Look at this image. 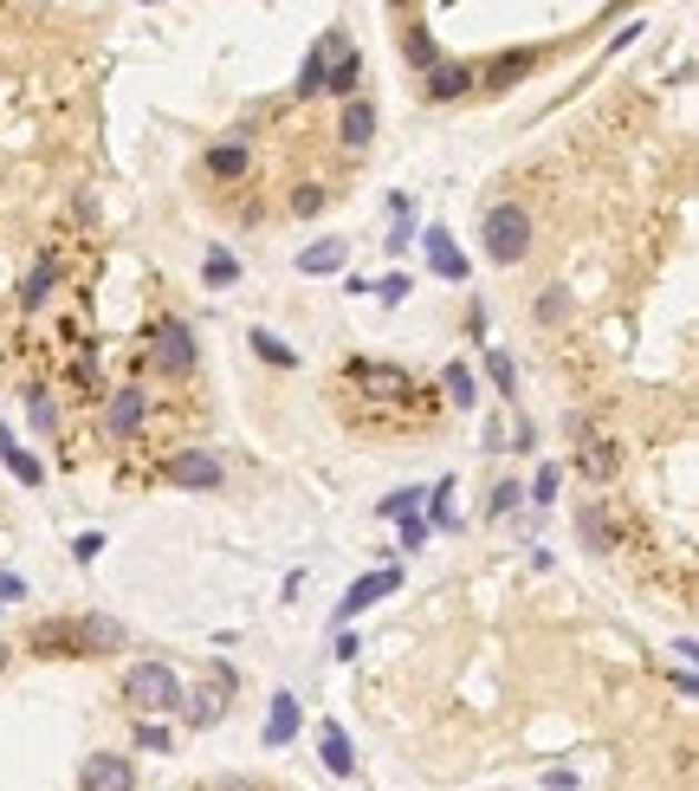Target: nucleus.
Masks as SVG:
<instances>
[{"label": "nucleus", "mask_w": 699, "mask_h": 791, "mask_svg": "<svg viewBox=\"0 0 699 791\" xmlns=\"http://www.w3.org/2000/svg\"><path fill=\"white\" fill-rule=\"evenodd\" d=\"M292 208H298V215H318V208H324V189H298Z\"/></svg>", "instance_id": "obj_31"}, {"label": "nucleus", "mask_w": 699, "mask_h": 791, "mask_svg": "<svg viewBox=\"0 0 699 791\" xmlns=\"http://www.w3.org/2000/svg\"><path fill=\"white\" fill-rule=\"evenodd\" d=\"M324 59H331V46L318 39V46H311V59H304V72H298V91H324Z\"/></svg>", "instance_id": "obj_18"}, {"label": "nucleus", "mask_w": 699, "mask_h": 791, "mask_svg": "<svg viewBox=\"0 0 699 791\" xmlns=\"http://www.w3.org/2000/svg\"><path fill=\"white\" fill-rule=\"evenodd\" d=\"M78 785L84 791H137V772H130V759L123 753H91L84 759V772H78Z\"/></svg>", "instance_id": "obj_5"}, {"label": "nucleus", "mask_w": 699, "mask_h": 791, "mask_svg": "<svg viewBox=\"0 0 699 791\" xmlns=\"http://www.w3.org/2000/svg\"><path fill=\"white\" fill-rule=\"evenodd\" d=\"M149 364H156L162 377H188V370H194V332H188L182 318H162V325L149 332Z\"/></svg>", "instance_id": "obj_4"}, {"label": "nucleus", "mask_w": 699, "mask_h": 791, "mask_svg": "<svg viewBox=\"0 0 699 791\" xmlns=\"http://www.w3.org/2000/svg\"><path fill=\"white\" fill-rule=\"evenodd\" d=\"M583 467L596 481H609V474H616V448H609V442H583Z\"/></svg>", "instance_id": "obj_19"}, {"label": "nucleus", "mask_w": 699, "mask_h": 791, "mask_svg": "<svg viewBox=\"0 0 699 791\" xmlns=\"http://www.w3.org/2000/svg\"><path fill=\"white\" fill-rule=\"evenodd\" d=\"M208 169H214V176H240V169H247V150H240V144H221V150L208 156Z\"/></svg>", "instance_id": "obj_21"}, {"label": "nucleus", "mask_w": 699, "mask_h": 791, "mask_svg": "<svg viewBox=\"0 0 699 791\" xmlns=\"http://www.w3.org/2000/svg\"><path fill=\"white\" fill-rule=\"evenodd\" d=\"M169 481H176V487H221V461H214V454H176V461H169Z\"/></svg>", "instance_id": "obj_7"}, {"label": "nucleus", "mask_w": 699, "mask_h": 791, "mask_svg": "<svg viewBox=\"0 0 699 791\" xmlns=\"http://www.w3.org/2000/svg\"><path fill=\"white\" fill-rule=\"evenodd\" d=\"M324 765H331L337 779H350V772H357V753H350L343 726H324Z\"/></svg>", "instance_id": "obj_16"}, {"label": "nucleus", "mask_w": 699, "mask_h": 791, "mask_svg": "<svg viewBox=\"0 0 699 791\" xmlns=\"http://www.w3.org/2000/svg\"><path fill=\"white\" fill-rule=\"evenodd\" d=\"M545 785H551V791H577V779H570V772H545Z\"/></svg>", "instance_id": "obj_36"}, {"label": "nucleus", "mask_w": 699, "mask_h": 791, "mask_svg": "<svg viewBox=\"0 0 699 791\" xmlns=\"http://www.w3.org/2000/svg\"><path fill=\"white\" fill-rule=\"evenodd\" d=\"M46 293H52V266H33V273H27V286H20V305L33 312V305L46 299Z\"/></svg>", "instance_id": "obj_20"}, {"label": "nucleus", "mask_w": 699, "mask_h": 791, "mask_svg": "<svg viewBox=\"0 0 699 791\" xmlns=\"http://www.w3.org/2000/svg\"><path fill=\"white\" fill-rule=\"evenodd\" d=\"M486 370H492V383H499V389H506V396H512L518 370H512V357H506V350H492V357H486Z\"/></svg>", "instance_id": "obj_24"}, {"label": "nucleus", "mask_w": 699, "mask_h": 791, "mask_svg": "<svg viewBox=\"0 0 699 791\" xmlns=\"http://www.w3.org/2000/svg\"><path fill=\"white\" fill-rule=\"evenodd\" d=\"M0 461H7V467H13V474L27 481V487H39V461H33L27 448H20L13 435H7V422H0Z\"/></svg>", "instance_id": "obj_14"}, {"label": "nucleus", "mask_w": 699, "mask_h": 791, "mask_svg": "<svg viewBox=\"0 0 699 791\" xmlns=\"http://www.w3.org/2000/svg\"><path fill=\"white\" fill-rule=\"evenodd\" d=\"M447 493H453V487L441 481V487H435V526H460V513H453V500H447Z\"/></svg>", "instance_id": "obj_29"}, {"label": "nucleus", "mask_w": 699, "mask_h": 791, "mask_svg": "<svg viewBox=\"0 0 699 791\" xmlns=\"http://www.w3.org/2000/svg\"><path fill=\"white\" fill-rule=\"evenodd\" d=\"M123 701L137 708V714H169V708H182V681H176V669L169 662H143V669H130L123 675Z\"/></svg>", "instance_id": "obj_1"}, {"label": "nucleus", "mask_w": 699, "mask_h": 791, "mask_svg": "<svg viewBox=\"0 0 699 791\" xmlns=\"http://www.w3.org/2000/svg\"><path fill=\"white\" fill-rule=\"evenodd\" d=\"M143 428V389H117L111 396V435L117 442H130Z\"/></svg>", "instance_id": "obj_10"}, {"label": "nucleus", "mask_w": 699, "mask_h": 791, "mask_svg": "<svg viewBox=\"0 0 699 791\" xmlns=\"http://www.w3.org/2000/svg\"><path fill=\"white\" fill-rule=\"evenodd\" d=\"M337 137H343L350 150H369V144H376V111H369L363 98H350V105H343V123H337Z\"/></svg>", "instance_id": "obj_9"}, {"label": "nucleus", "mask_w": 699, "mask_h": 791, "mask_svg": "<svg viewBox=\"0 0 699 791\" xmlns=\"http://www.w3.org/2000/svg\"><path fill=\"white\" fill-rule=\"evenodd\" d=\"M337 266H343V240H318L298 254V273H337Z\"/></svg>", "instance_id": "obj_15"}, {"label": "nucleus", "mask_w": 699, "mask_h": 791, "mask_svg": "<svg viewBox=\"0 0 699 791\" xmlns=\"http://www.w3.org/2000/svg\"><path fill=\"white\" fill-rule=\"evenodd\" d=\"M428 260H435V273H447V279H467V260H460V247L447 240L441 227L428 234Z\"/></svg>", "instance_id": "obj_13"}, {"label": "nucleus", "mask_w": 699, "mask_h": 791, "mask_svg": "<svg viewBox=\"0 0 699 791\" xmlns=\"http://www.w3.org/2000/svg\"><path fill=\"white\" fill-rule=\"evenodd\" d=\"M33 642H39V655H46V649H66V642H72V623H46Z\"/></svg>", "instance_id": "obj_28"}, {"label": "nucleus", "mask_w": 699, "mask_h": 791, "mask_svg": "<svg viewBox=\"0 0 699 791\" xmlns=\"http://www.w3.org/2000/svg\"><path fill=\"white\" fill-rule=\"evenodd\" d=\"M227 701H233V669H227V662H208L201 681H194V701H188V726H221Z\"/></svg>", "instance_id": "obj_3"}, {"label": "nucleus", "mask_w": 699, "mask_h": 791, "mask_svg": "<svg viewBox=\"0 0 699 791\" xmlns=\"http://www.w3.org/2000/svg\"><path fill=\"white\" fill-rule=\"evenodd\" d=\"M467 85H473V72L453 66V59H435V66H428V98H460Z\"/></svg>", "instance_id": "obj_11"}, {"label": "nucleus", "mask_w": 699, "mask_h": 791, "mask_svg": "<svg viewBox=\"0 0 699 791\" xmlns=\"http://www.w3.org/2000/svg\"><path fill=\"white\" fill-rule=\"evenodd\" d=\"M479 234H486V254L499 266H512V260L531 254V215H525V208H492Z\"/></svg>", "instance_id": "obj_2"}, {"label": "nucleus", "mask_w": 699, "mask_h": 791, "mask_svg": "<svg viewBox=\"0 0 699 791\" xmlns=\"http://www.w3.org/2000/svg\"><path fill=\"white\" fill-rule=\"evenodd\" d=\"M27 409H33V428H46V435L59 428V409H52V396H46V389H33V396H27Z\"/></svg>", "instance_id": "obj_23"}, {"label": "nucleus", "mask_w": 699, "mask_h": 791, "mask_svg": "<svg viewBox=\"0 0 699 791\" xmlns=\"http://www.w3.org/2000/svg\"><path fill=\"white\" fill-rule=\"evenodd\" d=\"M583 538H589V545H602V538H609V532H602V513H583Z\"/></svg>", "instance_id": "obj_33"}, {"label": "nucleus", "mask_w": 699, "mask_h": 791, "mask_svg": "<svg viewBox=\"0 0 699 791\" xmlns=\"http://www.w3.org/2000/svg\"><path fill=\"white\" fill-rule=\"evenodd\" d=\"M396 584H402V571H369V577H357L337 616H357V610H369V603H382L389 591H396Z\"/></svg>", "instance_id": "obj_8"}, {"label": "nucleus", "mask_w": 699, "mask_h": 791, "mask_svg": "<svg viewBox=\"0 0 699 791\" xmlns=\"http://www.w3.org/2000/svg\"><path fill=\"white\" fill-rule=\"evenodd\" d=\"M208 279H214V286H227V279H233V260H227L221 247H214V254H208Z\"/></svg>", "instance_id": "obj_30"}, {"label": "nucleus", "mask_w": 699, "mask_h": 791, "mask_svg": "<svg viewBox=\"0 0 699 791\" xmlns=\"http://www.w3.org/2000/svg\"><path fill=\"white\" fill-rule=\"evenodd\" d=\"M538 318H563V293H545V299H538Z\"/></svg>", "instance_id": "obj_35"}, {"label": "nucleus", "mask_w": 699, "mask_h": 791, "mask_svg": "<svg viewBox=\"0 0 699 791\" xmlns=\"http://www.w3.org/2000/svg\"><path fill=\"white\" fill-rule=\"evenodd\" d=\"M98 552H104V532H78V538H72V558H78V565H91Z\"/></svg>", "instance_id": "obj_26"}, {"label": "nucleus", "mask_w": 699, "mask_h": 791, "mask_svg": "<svg viewBox=\"0 0 699 791\" xmlns=\"http://www.w3.org/2000/svg\"><path fill=\"white\" fill-rule=\"evenodd\" d=\"M7 655H13V649H7V642H0V669H7Z\"/></svg>", "instance_id": "obj_37"}, {"label": "nucleus", "mask_w": 699, "mask_h": 791, "mask_svg": "<svg viewBox=\"0 0 699 791\" xmlns=\"http://www.w3.org/2000/svg\"><path fill=\"white\" fill-rule=\"evenodd\" d=\"M376 293H382V299L396 305V299H408V279H402V273H389V279H382V286H376Z\"/></svg>", "instance_id": "obj_32"}, {"label": "nucleus", "mask_w": 699, "mask_h": 791, "mask_svg": "<svg viewBox=\"0 0 699 791\" xmlns=\"http://www.w3.org/2000/svg\"><path fill=\"white\" fill-rule=\"evenodd\" d=\"M72 642H78V655H111V649H123V623L117 616H78Z\"/></svg>", "instance_id": "obj_6"}, {"label": "nucleus", "mask_w": 699, "mask_h": 791, "mask_svg": "<svg viewBox=\"0 0 699 791\" xmlns=\"http://www.w3.org/2000/svg\"><path fill=\"white\" fill-rule=\"evenodd\" d=\"M298 733V701L292 694H272V720H266V746H286Z\"/></svg>", "instance_id": "obj_12"}, {"label": "nucleus", "mask_w": 699, "mask_h": 791, "mask_svg": "<svg viewBox=\"0 0 699 791\" xmlns=\"http://www.w3.org/2000/svg\"><path fill=\"white\" fill-rule=\"evenodd\" d=\"M253 350H259V357H266V364H279V370H292V350H286V344L272 338V332H253Z\"/></svg>", "instance_id": "obj_22"}, {"label": "nucleus", "mask_w": 699, "mask_h": 791, "mask_svg": "<svg viewBox=\"0 0 699 791\" xmlns=\"http://www.w3.org/2000/svg\"><path fill=\"white\" fill-rule=\"evenodd\" d=\"M408 52H415V66H435V39H428V27H408Z\"/></svg>", "instance_id": "obj_25"}, {"label": "nucleus", "mask_w": 699, "mask_h": 791, "mask_svg": "<svg viewBox=\"0 0 699 791\" xmlns=\"http://www.w3.org/2000/svg\"><path fill=\"white\" fill-rule=\"evenodd\" d=\"M137 746H143V753H169V733H162L156 720H143V726H137Z\"/></svg>", "instance_id": "obj_27"}, {"label": "nucleus", "mask_w": 699, "mask_h": 791, "mask_svg": "<svg viewBox=\"0 0 699 791\" xmlns=\"http://www.w3.org/2000/svg\"><path fill=\"white\" fill-rule=\"evenodd\" d=\"M441 383H447V396H453V403H460V409H473V370H467V364H447L441 370Z\"/></svg>", "instance_id": "obj_17"}, {"label": "nucleus", "mask_w": 699, "mask_h": 791, "mask_svg": "<svg viewBox=\"0 0 699 791\" xmlns=\"http://www.w3.org/2000/svg\"><path fill=\"white\" fill-rule=\"evenodd\" d=\"M421 538H428V520H415V513H408V526H402V545H421Z\"/></svg>", "instance_id": "obj_34"}]
</instances>
